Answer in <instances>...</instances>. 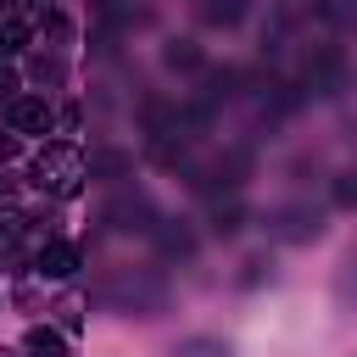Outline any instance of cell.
Returning <instances> with one entry per match:
<instances>
[{"label":"cell","mask_w":357,"mask_h":357,"mask_svg":"<svg viewBox=\"0 0 357 357\" xmlns=\"http://www.w3.org/2000/svg\"><path fill=\"white\" fill-rule=\"evenodd\" d=\"M33 184L50 190V195H73L84 184V156L73 145H45L39 162H33Z\"/></svg>","instance_id":"6da1fadb"},{"label":"cell","mask_w":357,"mask_h":357,"mask_svg":"<svg viewBox=\"0 0 357 357\" xmlns=\"http://www.w3.org/2000/svg\"><path fill=\"white\" fill-rule=\"evenodd\" d=\"M268 234L273 240H284V245H307V240H318L324 234V212L318 206H273L268 212Z\"/></svg>","instance_id":"7a4b0ae2"},{"label":"cell","mask_w":357,"mask_h":357,"mask_svg":"<svg viewBox=\"0 0 357 357\" xmlns=\"http://www.w3.org/2000/svg\"><path fill=\"white\" fill-rule=\"evenodd\" d=\"M6 123H11V134H50L56 128V112L39 95H11L6 100Z\"/></svg>","instance_id":"3957f363"},{"label":"cell","mask_w":357,"mask_h":357,"mask_svg":"<svg viewBox=\"0 0 357 357\" xmlns=\"http://www.w3.org/2000/svg\"><path fill=\"white\" fill-rule=\"evenodd\" d=\"M106 223H112V229H139V234H145V229H156V212H151V201H145V195L123 190V195L106 206Z\"/></svg>","instance_id":"277c9868"},{"label":"cell","mask_w":357,"mask_h":357,"mask_svg":"<svg viewBox=\"0 0 357 357\" xmlns=\"http://www.w3.org/2000/svg\"><path fill=\"white\" fill-rule=\"evenodd\" d=\"M78 262H84V251L67 245V240H45V245H39V273H45V279H73Z\"/></svg>","instance_id":"5b68a950"},{"label":"cell","mask_w":357,"mask_h":357,"mask_svg":"<svg viewBox=\"0 0 357 357\" xmlns=\"http://www.w3.org/2000/svg\"><path fill=\"white\" fill-rule=\"evenodd\" d=\"M173 357H234V351H229V340H218V335H184V340L173 346Z\"/></svg>","instance_id":"8992f818"},{"label":"cell","mask_w":357,"mask_h":357,"mask_svg":"<svg viewBox=\"0 0 357 357\" xmlns=\"http://www.w3.org/2000/svg\"><path fill=\"white\" fill-rule=\"evenodd\" d=\"M335 296L346 301V307H357V245L340 257V268H335Z\"/></svg>","instance_id":"52a82bcc"},{"label":"cell","mask_w":357,"mask_h":357,"mask_svg":"<svg viewBox=\"0 0 357 357\" xmlns=\"http://www.w3.org/2000/svg\"><path fill=\"white\" fill-rule=\"evenodd\" d=\"M28 45V22L22 17H0V56H17Z\"/></svg>","instance_id":"ba28073f"},{"label":"cell","mask_w":357,"mask_h":357,"mask_svg":"<svg viewBox=\"0 0 357 357\" xmlns=\"http://www.w3.org/2000/svg\"><path fill=\"white\" fill-rule=\"evenodd\" d=\"M28 351L33 357H67V340L56 329H28Z\"/></svg>","instance_id":"9c48e42d"},{"label":"cell","mask_w":357,"mask_h":357,"mask_svg":"<svg viewBox=\"0 0 357 357\" xmlns=\"http://www.w3.org/2000/svg\"><path fill=\"white\" fill-rule=\"evenodd\" d=\"M167 67H178V73H195V67H201V50H195V39H173V45H167Z\"/></svg>","instance_id":"30bf717a"},{"label":"cell","mask_w":357,"mask_h":357,"mask_svg":"<svg viewBox=\"0 0 357 357\" xmlns=\"http://www.w3.org/2000/svg\"><path fill=\"white\" fill-rule=\"evenodd\" d=\"M190 251H195V240L184 229H162V257H190Z\"/></svg>","instance_id":"8fae6325"},{"label":"cell","mask_w":357,"mask_h":357,"mask_svg":"<svg viewBox=\"0 0 357 357\" xmlns=\"http://www.w3.org/2000/svg\"><path fill=\"white\" fill-rule=\"evenodd\" d=\"M335 206H346V212H357V167L335 178Z\"/></svg>","instance_id":"7c38bea8"},{"label":"cell","mask_w":357,"mask_h":357,"mask_svg":"<svg viewBox=\"0 0 357 357\" xmlns=\"http://www.w3.org/2000/svg\"><path fill=\"white\" fill-rule=\"evenodd\" d=\"M240 218H245L240 206H218V212H212V234H234V229H240Z\"/></svg>","instance_id":"4fadbf2b"},{"label":"cell","mask_w":357,"mask_h":357,"mask_svg":"<svg viewBox=\"0 0 357 357\" xmlns=\"http://www.w3.org/2000/svg\"><path fill=\"white\" fill-rule=\"evenodd\" d=\"M33 78H39V84H45V78L56 84V78H61V61H56V56H33Z\"/></svg>","instance_id":"5bb4252c"},{"label":"cell","mask_w":357,"mask_h":357,"mask_svg":"<svg viewBox=\"0 0 357 357\" xmlns=\"http://www.w3.org/2000/svg\"><path fill=\"white\" fill-rule=\"evenodd\" d=\"M11 95H17V73H11V67H0V100H11Z\"/></svg>","instance_id":"9a60e30c"},{"label":"cell","mask_w":357,"mask_h":357,"mask_svg":"<svg viewBox=\"0 0 357 357\" xmlns=\"http://www.w3.org/2000/svg\"><path fill=\"white\" fill-rule=\"evenodd\" d=\"M11 156H17V134H0V167H6Z\"/></svg>","instance_id":"2e32d148"},{"label":"cell","mask_w":357,"mask_h":357,"mask_svg":"<svg viewBox=\"0 0 357 357\" xmlns=\"http://www.w3.org/2000/svg\"><path fill=\"white\" fill-rule=\"evenodd\" d=\"M0 195H6V178H0Z\"/></svg>","instance_id":"e0dca14e"}]
</instances>
